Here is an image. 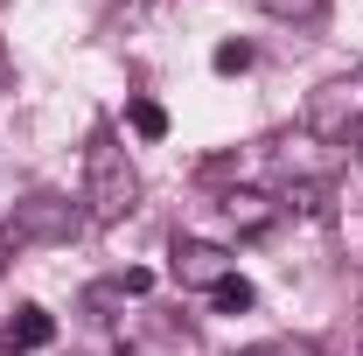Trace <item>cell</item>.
<instances>
[{
  "label": "cell",
  "instance_id": "1",
  "mask_svg": "<svg viewBox=\"0 0 363 356\" xmlns=\"http://www.w3.org/2000/svg\"><path fill=\"white\" fill-rule=\"evenodd\" d=\"M133 210H140L133 161L98 133V140H91V154H84V217L91 223H119V217H133Z\"/></svg>",
  "mask_w": 363,
  "mask_h": 356
},
{
  "label": "cell",
  "instance_id": "2",
  "mask_svg": "<svg viewBox=\"0 0 363 356\" xmlns=\"http://www.w3.org/2000/svg\"><path fill=\"white\" fill-rule=\"evenodd\" d=\"M308 133L315 140H363V70L335 77L308 98Z\"/></svg>",
  "mask_w": 363,
  "mask_h": 356
},
{
  "label": "cell",
  "instance_id": "3",
  "mask_svg": "<svg viewBox=\"0 0 363 356\" xmlns=\"http://www.w3.org/2000/svg\"><path fill=\"white\" fill-rule=\"evenodd\" d=\"M7 230H14V245H28V238H70L77 230V210L63 196H28V203H14Z\"/></svg>",
  "mask_w": 363,
  "mask_h": 356
},
{
  "label": "cell",
  "instance_id": "4",
  "mask_svg": "<svg viewBox=\"0 0 363 356\" xmlns=\"http://www.w3.org/2000/svg\"><path fill=\"white\" fill-rule=\"evenodd\" d=\"M175 287H217V279H230V252L224 245H203V238H175Z\"/></svg>",
  "mask_w": 363,
  "mask_h": 356
},
{
  "label": "cell",
  "instance_id": "5",
  "mask_svg": "<svg viewBox=\"0 0 363 356\" xmlns=\"http://www.w3.org/2000/svg\"><path fill=\"white\" fill-rule=\"evenodd\" d=\"M49 343H56V314L35 308V301L0 321V350H49Z\"/></svg>",
  "mask_w": 363,
  "mask_h": 356
},
{
  "label": "cell",
  "instance_id": "6",
  "mask_svg": "<svg viewBox=\"0 0 363 356\" xmlns=\"http://www.w3.org/2000/svg\"><path fill=\"white\" fill-rule=\"evenodd\" d=\"M217 210H224V223H230V230H245V238L272 230V217H279V203H272V196H259V189H230Z\"/></svg>",
  "mask_w": 363,
  "mask_h": 356
},
{
  "label": "cell",
  "instance_id": "7",
  "mask_svg": "<svg viewBox=\"0 0 363 356\" xmlns=\"http://www.w3.org/2000/svg\"><path fill=\"white\" fill-rule=\"evenodd\" d=\"M210 301H217V314H245L259 294H252V279H238V272H230V279H217V287H210Z\"/></svg>",
  "mask_w": 363,
  "mask_h": 356
},
{
  "label": "cell",
  "instance_id": "8",
  "mask_svg": "<svg viewBox=\"0 0 363 356\" xmlns=\"http://www.w3.org/2000/svg\"><path fill=\"white\" fill-rule=\"evenodd\" d=\"M272 21H321L328 14V0H259Z\"/></svg>",
  "mask_w": 363,
  "mask_h": 356
},
{
  "label": "cell",
  "instance_id": "9",
  "mask_svg": "<svg viewBox=\"0 0 363 356\" xmlns=\"http://www.w3.org/2000/svg\"><path fill=\"white\" fill-rule=\"evenodd\" d=\"M238 356H321L308 335H272V343H259V350H238Z\"/></svg>",
  "mask_w": 363,
  "mask_h": 356
},
{
  "label": "cell",
  "instance_id": "10",
  "mask_svg": "<svg viewBox=\"0 0 363 356\" xmlns=\"http://www.w3.org/2000/svg\"><path fill=\"white\" fill-rule=\"evenodd\" d=\"M133 133L140 140H161V133H168V112H161L154 98H140V105H133Z\"/></svg>",
  "mask_w": 363,
  "mask_h": 356
},
{
  "label": "cell",
  "instance_id": "11",
  "mask_svg": "<svg viewBox=\"0 0 363 356\" xmlns=\"http://www.w3.org/2000/svg\"><path fill=\"white\" fill-rule=\"evenodd\" d=\"M217 70H224V77L252 70V43H217Z\"/></svg>",
  "mask_w": 363,
  "mask_h": 356
},
{
  "label": "cell",
  "instance_id": "12",
  "mask_svg": "<svg viewBox=\"0 0 363 356\" xmlns=\"http://www.w3.org/2000/svg\"><path fill=\"white\" fill-rule=\"evenodd\" d=\"M0 77H7V63H0Z\"/></svg>",
  "mask_w": 363,
  "mask_h": 356
}]
</instances>
